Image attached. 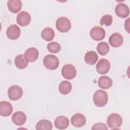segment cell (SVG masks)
<instances>
[{
	"label": "cell",
	"mask_w": 130,
	"mask_h": 130,
	"mask_svg": "<svg viewBox=\"0 0 130 130\" xmlns=\"http://www.w3.org/2000/svg\"><path fill=\"white\" fill-rule=\"evenodd\" d=\"M72 88V86L71 82L68 81H63L59 84L58 90L61 94L66 95L71 92Z\"/></svg>",
	"instance_id": "22"
},
{
	"label": "cell",
	"mask_w": 130,
	"mask_h": 130,
	"mask_svg": "<svg viewBox=\"0 0 130 130\" xmlns=\"http://www.w3.org/2000/svg\"><path fill=\"white\" fill-rule=\"evenodd\" d=\"M44 66L50 70H54L57 69L59 66L58 58L52 54H48L43 58V60Z\"/></svg>",
	"instance_id": "2"
},
{
	"label": "cell",
	"mask_w": 130,
	"mask_h": 130,
	"mask_svg": "<svg viewBox=\"0 0 130 130\" xmlns=\"http://www.w3.org/2000/svg\"><path fill=\"white\" fill-rule=\"evenodd\" d=\"M22 2L20 0H10L7 2L9 11L13 13H18L22 8Z\"/></svg>",
	"instance_id": "18"
},
{
	"label": "cell",
	"mask_w": 130,
	"mask_h": 130,
	"mask_svg": "<svg viewBox=\"0 0 130 130\" xmlns=\"http://www.w3.org/2000/svg\"><path fill=\"white\" fill-rule=\"evenodd\" d=\"M98 59V56L96 53L93 51L87 52L84 56L85 62L89 65L94 64Z\"/></svg>",
	"instance_id": "21"
},
{
	"label": "cell",
	"mask_w": 130,
	"mask_h": 130,
	"mask_svg": "<svg viewBox=\"0 0 130 130\" xmlns=\"http://www.w3.org/2000/svg\"><path fill=\"white\" fill-rule=\"evenodd\" d=\"M91 129H108V127L105 124L103 123H98L94 124Z\"/></svg>",
	"instance_id": "28"
},
{
	"label": "cell",
	"mask_w": 130,
	"mask_h": 130,
	"mask_svg": "<svg viewBox=\"0 0 130 130\" xmlns=\"http://www.w3.org/2000/svg\"><path fill=\"white\" fill-rule=\"evenodd\" d=\"M91 38L95 41H101L105 37V31L101 27L94 26L90 31Z\"/></svg>",
	"instance_id": "7"
},
{
	"label": "cell",
	"mask_w": 130,
	"mask_h": 130,
	"mask_svg": "<svg viewBox=\"0 0 130 130\" xmlns=\"http://www.w3.org/2000/svg\"><path fill=\"white\" fill-rule=\"evenodd\" d=\"M52 128V123L47 119H42L39 120L36 126V129L37 130H51Z\"/></svg>",
	"instance_id": "23"
},
{
	"label": "cell",
	"mask_w": 130,
	"mask_h": 130,
	"mask_svg": "<svg viewBox=\"0 0 130 130\" xmlns=\"http://www.w3.org/2000/svg\"><path fill=\"white\" fill-rule=\"evenodd\" d=\"M71 122L74 126L80 127L85 124L86 119L84 115L81 113H76L72 116Z\"/></svg>",
	"instance_id": "10"
},
{
	"label": "cell",
	"mask_w": 130,
	"mask_h": 130,
	"mask_svg": "<svg viewBox=\"0 0 130 130\" xmlns=\"http://www.w3.org/2000/svg\"><path fill=\"white\" fill-rule=\"evenodd\" d=\"M110 50L109 45L105 42H102L98 44L96 47V50L98 52L102 55H105L107 54Z\"/></svg>",
	"instance_id": "25"
},
{
	"label": "cell",
	"mask_w": 130,
	"mask_h": 130,
	"mask_svg": "<svg viewBox=\"0 0 130 130\" xmlns=\"http://www.w3.org/2000/svg\"><path fill=\"white\" fill-rule=\"evenodd\" d=\"M7 37L12 40L17 39L20 35V28L16 24H13L9 26L6 30Z\"/></svg>",
	"instance_id": "8"
},
{
	"label": "cell",
	"mask_w": 130,
	"mask_h": 130,
	"mask_svg": "<svg viewBox=\"0 0 130 130\" xmlns=\"http://www.w3.org/2000/svg\"><path fill=\"white\" fill-rule=\"evenodd\" d=\"M14 62L16 67L19 69H24L28 65V61L23 54H19L16 56L15 58Z\"/></svg>",
	"instance_id": "20"
},
{
	"label": "cell",
	"mask_w": 130,
	"mask_h": 130,
	"mask_svg": "<svg viewBox=\"0 0 130 130\" xmlns=\"http://www.w3.org/2000/svg\"><path fill=\"white\" fill-rule=\"evenodd\" d=\"M108 101L107 93L102 90H98L93 94V102L95 106L99 107L105 106Z\"/></svg>",
	"instance_id": "1"
},
{
	"label": "cell",
	"mask_w": 130,
	"mask_h": 130,
	"mask_svg": "<svg viewBox=\"0 0 130 130\" xmlns=\"http://www.w3.org/2000/svg\"><path fill=\"white\" fill-rule=\"evenodd\" d=\"M39 55L38 50L35 47H31L27 49L24 53V56L28 62H34L36 61Z\"/></svg>",
	"instance_id": "16"
},
{
	"label": "cell",
	"mask_w": 130,
	"mask_h": 130,
	"mask_svg": "<svg viewBox=\"0 0 130 130\" xmlns=\"http://www.w3.org/2000/svg\"><path fill=\"white\" fill-rule=\"evenodd\" d=\"M110 63L107 59H100L96 65V71L100 74H107L110 70Z\"/></svg>",
	"instance_id": "9"
},
{
	"label": "cell",
	"mask_w": 130,
	"mask_h": 130,
	"mask_svg": "<svg viewBox=\"0 0 130 130\" xmlns=\"http://www.w3.org/2000/svg\"><path fill=\"white\" fill-rule=\"evenodd\" d=\"M22 89L18 85H12L8 89V95L11 100H18L22 97Z\"/></svg>",
	"instance_id": "5"
},
{
	"label": "cell",
	"mask_w": 130,
	"mask_h": 130,
	"mask_svg": "<svg viewBox=\"0 0 130 130\" xmlns=\"http://www.w3.org/2000/svg\"><path fill=\"white\" fill-rule=\"evenodd\" d=\"M12 120L16 125L21 126L25 122L26 116L24 112L22 111H17L12 115Z\"/></svg>",
	"instance_id": "13"
},
{
	"label": "cell",
	"mask_w": 130,
	"mask_h": 130,
	"mask_svg": "<svg viewBox=\"0 0 130 130\" xmlns=\"http://www.w3.org/2000/svg\"><path fill=\"white\" fill-rule=\"evenodd\" d=\"M61 74L64 78L71 80L76 77L77 71L74 66L71 64H66L62 68Z\"/></svg>",
	"instance_id": "6"
},
{
	"label": "cell",
	"mask_w": 130,
	"mask_h": 130,
	"mask_svg": "<svg viewBox=\"0 0 130 130\" xmlns=\"http://www.w3.org/2000/svg\"><path fill=\"white\" fill-rule=\"evenodd\" d=\"M55 126L59 129H64L67 128L69 125V120L68 118L64 116H59L57 117L54 120Z\"/></svg>",
	"instance_id": "17"
},
{
	"label": "cell",
	"mask_w": 130,
	"mask_h": 130,
	"mask_svg": "<svg viewBox=\"0 0 130 130\" xmlns=\"http://www.w3.org/2000/svg\"><path fill=\"white\" fill-rule=\"evenodd\" d=\"M115 12L117 16L122 18L127 17L129 14L128 7L126 4L123 3H120L116 5Z\"/></svg>",
	"instance_id": "12"
},
{
	"label": "cell",
	"mask_w": 130,
	"mask_h": 130,
	"mask_svg": "<svg viewBox=\"0 0 130 130\" xmlns=\"http://www.w3.org/2000/svg\"><path fill=\"white\" fill-rule=\"evenodd\" d=\"M113 21V18L111 15L106 14L103 15L100 19V24L101 25H105L106 26H110Z\"/></svg>",
	"instance_id": "27"
},
{
	"label": "cell",
	"mask_w": 130,
	"mask_h": 130,
	"mask_svg": "<svg viewBox=\"0 0 130 130\" xmlns=\"http://www.w3.org/2000/svg\"><path fill=\"white\" fill-rule=\"evenodd\" d=\"M113 84L112 79L108 76H103L99 78L98 85L102 89H108L111 87Z\"/></svg>",
	"instance_id": "19"
},
{
	"label": "cell",
	"mask_w": 130,
	"mask_h": 130,
	"mask_svg": "<svg viewBox=\"0 0 130 130\" xmlns=\"http://www.w3.org/2000/svg\"><path fill=\"white\" fill-rule=\"evenodd\" d=\"M55 33L53 29L50 27H46L43 29L41 32V37L46 41H52L54 37Z\"/></svg>",
	"instance_id": "24"
},
{
	"label": "cell",
	"mask_w": 130,
	"mask_h": 130,
	"mask_svg": "<svg viewBox=\"0 0 130 130\" xmlns=\"http://www.w3.org/2000/svg\"><path fill=\"white\" fill-rule=\"evenodd\" d=\"M47 48L50 52L53 53H57L60 51L61 46L59 43L56 42H52L47 45Z\"/></svg>",
	"instance_id": "26"
},
{
	"label": "cell",
	"mask_w": 130,
	"mask_h": 130,
	"mask_svg": "<svg viewBox=\"0 0 130 130\" xmlns=\"http://www.w3.org/2000/svg\"><path fill=\"white\" fill-rule=\"evenodd\" d=\"M13 111V107L10 103L2 101L0 103V115L2 116H10Z\"/></svg>",
	"instance_id": "14"
},
{
	"label": "cell",
	"mask_w": 130,
	"mask_h": 130,
	"mask_svg": "<svg viewBox=\"0 0 130 130\" xmlns=\"http://www.w3.org/2000/svg\"><path fill=\"white\" fill-rule=\"evenodd\" d=\"M123 39L121 34L116 32L113 34L109 39L110 45L113 47H119L123 43Z\"/></svg>",
	"instance_id": "15"
},
{
	"label": "cell",
	"mask_w": 130,
	"mask_h": 130,
	"mask_svg": "<svg viewBox=\"0 0 130 130\" xmlns=\"http://www.w3.org/2000/svg\"><path fill=\"white\" fill-rule=\"evenodd\" d=\"M16 21L17 23L21 26H25L29 24L31 21L30 14L26 11H22L17 16Z\"/></svg>",
	"instance_id": "11"
},
{
	"label": "cell",
	"mask_w": 130,
	"mask_h": 130,
	"mask_svg": "<svg viewBox=\"0 0 130 130\" xmlns=\"http://www.w3.org/2000/svg\"><path fill=\"white\" fill-rule=\"evenodd\" d=\"M56 27L61 32H67L71 28V21L67 17H59L56 21Z\"/></svg>",
	"instance_id": "4"
},
{
	"label": "cell",
	"mask_w": 130,
	"mask_h": 130,
	"mask_svg": "<svg viewBox=\"0 0 130 130\" xmlns=\"http://www.w3.org/2000/svg\"><path fill=\"white\" fill-rule=\"evenodd\" d=\"M129 18H128V19L125 21L124 24H126L127 25H128V24H129ZM124 27H125V29H126L127 31V29H129V27H126V25H124Z\"/></svg>",
	"instance_id": "29"
},
{
	"label": "cell",
	"mask_w": 130,
	"mask_h": 130,
	"mask_svg": "<svg viewBox=\"0 0 130 130\" xmlns=\"http://www.w3.org/2000/svg\"><path fill=\"white\" fill-rule=\"evenodd\" d=\"M107 123L110 128L118 129L122 123V119L120 115L117 113H112L108 116Z\"/></svg>",
	"instance_id": "3"
}]
</instances>
